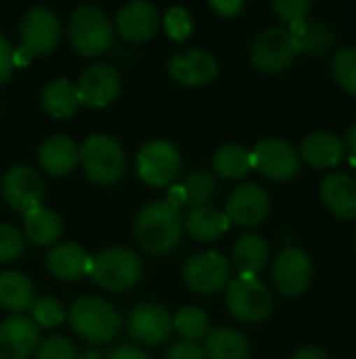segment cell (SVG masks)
<instances>
[{
	"label": "cell",
	"instance_id": "23",
	"mask_svg": "<svg viewBox=\"0 0 356 359\" xmlns=\"http://www.w3.org/2000/svg\"><path fill=\"white\" fill-rule=\"evenodd\" d=\"M46 267L48 271L63 282L80 280L84 273H90V259L78 244H59L46 255Z\"/></svg>",
	"mask_w": 356,
	"mask_h": 359
},
{
	"label": "cell",
	"instance_id": "16",
	"mask_svg": "<svg viewBox=\"0 0 356 359\" xmlns=\"http://www.w3.org/2000/svg\"><path fill=\"white\" fill-rule=\"evenodd\" d=\"M269 210H271L269 191L258 183H245L231 194L225 215L229 217L231 223L239 227H256L269 217Z\"/></svg>",
	"mask_w": 356,
	"mask_h": 359
},
{
	"label": "cell",
	"instance_id": "17",
	"mask_svg": "<svg viewBox=\"0 0 356 359\" xmlns=\"http://www.w3.org/2000/svg\"><path fill=\"white\" fill-rule=\"evenodd\" d=\"M168 72L176 84L193 88V86H204L212 82L218 74V63L208 50L183 48L170 57Z\"/></svg>",
	"mask_w": 356,
	"mask_h": 359
},
{
	"label": "cell",
	"instance_id": "5",
	"mask_svg": "<svg viewBox=\"0 0 356 359\" xmlns=\"http://www.w3.org/2000/svg\"><path fill=\"white\" fill-rule=\"evenodd\" d=\"M80 164L97 185H113L126 172V154L109 135H90L80 147Z\"/></svg>",
	"mask_w": 356,
	"mask_h": 359
},
{
	"label": "cell",
	"instance_id": "45",
	"mask_svg": "<svg viewBox=\"0 0 356 359\" xmlns=\"http://www.w3.org/2000/svg\"><path fill=\"white\" fill-rule=\"evenodd\" d=\"M166 202L172 204L174 208H178L180 204H185V191H183V187H180V185L170 187V194H168V200H166Z\"/></svg>",
	"mask_w": 356,
	"mask_h": 359
},
{
	"label": "cell",
	"instance_id": "8",
	"mask_svg": "<svg viewBox=\"0 0 356 359\" xmlns=\"http://www.w3.org/2000/svg\"><path fill=\"white\" fill-rule=\"evenodd\" d=\"M180 166V151L170 141H149L136 156V172L149 187H166L174 183Z\"/></svg>",
	"mask_w": 356,
	"mask_h": 359
},
{
	"label": "cell",
	"instance_id": "37",
	"mask_svg": "<svg viewBox=\"0 0 356 359\" xmlns=\"http://www.w3.org/2000/svg\"><path fill=\"white\" fill-rule=\"evenodd\" d=\"M25 252V236L13 225H0V263L21 259Z\"/></svg>",
	"mask_w": 356,
	"mask_h": 359
},
{
	"label": "cell",
	"instance_id": "47",
	"mask_svg": "<svg viewBox=\"0 0 356 359\" xmlns=\"http://www.w3.org/2000/svg\"><path fill=\"white\" fill-rule=\"evenodd\" d=\"M78 359H103L101 358V353L99 351H94V349H90V351H86V353H82Z\"/></svg>",
	"mask_w": 356,
	"mask_h": 359
},
{
	"label": "cell",
	"instance_id": "39",
	"mask_svg": "<svg viewBox=\"0 0 356 359\" xmlns=\"http://www.w3.org/2000/svg\"><path fill=\"white\" fill-rule=\"evenodd\" d=\"M36 359H78V353L65 337H50L36 349Z\"/></svg>",
	"mask_w": 356,
	"mask_h": 359
},
{
	"label": "cell",
	"instance_id": "10",
	"mask_svg": "<svg viewBox=\"0 0 356 359\" xmlns=\"http://www.w3.org/2000/svg\"><path fill=\"white\" fill-rule=\"evenodd\" d=\"M183 280L197 294H216L229 286L231 265L216 250L197 252L185 263Z\"/></svg>",
	"mask_w": 356,
	"mask_h": 359
},
{
	"label": "cell",
	"instance_id": "40",
	"mask_svg": "<svg viewBox=\"0 0 356 359\" xmlns=\"http://www.w3.org/2000/svg\"><path fill=\"white\" fill-rule=\"evenodd\" d=\"M164 359H206L201 347L197 343H187V341H180L176 345H172L166 353Z\"/></svg>",
	"mask_w": 356,
	"mask_h": 359
},
{
	"label": "cell",
	"instance_id": "14",
	"mask_svg": "<svg viewBox=\"0 0 356 359\" xmlns=\"http://www.w3.org/2000/svg\"><path fill=\"white\" fill-rule=\"evenodd\" d=\"M313 261L300 248H285L273 263V284L283 297H300L313 284Z\"/></svg>",
	"mask_w": 356,
	"mask_h": 359
},
{
	"label": "cell",
	"instance_id": "4",
	"mask_svg": "<svg viewBox=\"0 0 356 359\" xmlns=\"http://www.w3.org/2000/svg\"><path fill=\"white\" fill-rule=\"evenodd\" d=\"M67 34L73 50L82 57L103 55L113 44V25L105 11L84 4L78 6L67 23Z\"/></svg>",
	"mask_w": 356,
	"mask_h": 359
},
{
	"label": "cell",
	"instance_id": "44",
	"mask_svg": "<svg viewBox=\"0 0 356 359\" xmlns=\"http://www.w3.org/2000/svg\"><path fill=\"white\" fill-rule=\"evenodd\" d=\"M294 359H329V355L321 349V347H313V345H308V347H302Z\"/></svg>",
	"mask_w": 356,
	"mask_h": 359
},
{
	"label": "cell",
	"instance_id": "46",
	"mask_svg": "<svg viewBox=\"0 0 356 359\" xmlns=\"http://www.w3.org/2000/svg\"><path fill=\"white\" fill-rule=\"evenodd\" d=\"M344 149H348V154L356 160V122L348 128V133H346V145H344Z\"/></svg>",
	"mask_w": 356,
	"mask_h": 359
},
{
	"label": "cell",
	"instance_id": "32",
	"mask_svg": "<svg viewBox=\"0 0 356 359\" xmlns=\"http://www.w3.org/2000/svg\"><path fill=\"white\" fill-rule=\"evenodd\" d=\"M185 191V204L193 208L199 206H210V200L216 196V179L208 170H193L183 183Z\"/></svg>",
	"mask_w": 356,
	"mask_h": 359
},
{
	"label": "cell",
	"instance_id": "9",
	"mask_svg": "<svg viewBox=\"0 0 356 359\" xmlns=\"http://www.w3.org/2000/svg\"><path fill=\"white\" fill-rule=\"evenodd\" d=\"M19 38H21V48L31 59L52 53L61 38L59 17L55 15V11H50L46 6L29 8L21 19Z\"/></svg>",
	"mask_w": 356,
	"mask_h": 359
},
{
	"label": "cell",
	"instance_id": "33",
	"mask_svg": "<svg viewBox=\"0 0 356 359\" xmlns=\"http://www.w3.org/2000/svg\"><path fill=\"white\" fill-rule=\"evenodd\" d=\"M174 330H178L180 337H185L187 343H197L204 341L206 334L210 332V320L208 313L199 307H183L178 313L172 318Z\"/></svg>",
	"mask_w": 356,
	"mask_h": 359
},
{
	"label": "cell",
	"instance_id": "2",
	"mask_svg": "<svg viewBox=\"0 0 356 359\" xmlns=\"http://www.w3.org/2000/svg\"><path fill=\"white\" fill-rule=\"evenodd\" d=\"M69 326L71 330L90 345H107L111 343L122 326L120 313L103 299L84 297L78 299L69 307Z\"/></svg>",
	"mask_w": 356,
	"mask_h": 359
},
{
	"label": "cell",
	"instance_id": "20",
	"mask_svg": "<svg viewBox=\"0 0 356 359\" xmlns=\"http://www.w3.org/2000/svg\"><path fill=\"white\" fill-rule=\"evenodd\" d=\"M321 200L336 219L355 221L356 179L346 172H332L321 183Z\"/></svg>",
	"mask_w": 356,
	"mask_h": 359
},
{
	"label": "cell",
	"instance_id": "7",
	"mask_svg": "<svg viewBox=\"0 0 356 359\" xmlns=\"http://www.w3.org/2000/svg\"><path fill=\"white\" fill-rule=\"evenodd\" d=\"M298 55V42L285 27H269L260 32L252 44V65L262 74H279L287 69Z\"/></svg>",
	"mask_w": 356,
	"mask_h": 359
},
{
	"label": "cell",
	"instance_id": "6",
	"mask_svg": "<svg viewBox=\"0 0 356 359\" xmlns=\"http://www.w3.org/2000/svg\"><path fill=\"white\" fill-rule=\"evenodd\" d=\"M227 307L239 322L258 324L271 316L273 294L258 278L239 276L227 286Z\"/></svg>",
	"mask_w": 356,
	"mask_h": 359
},
{
	"label": "cell",
	"instance_id": "26",
	"mask_svg": "<svg viewBox=\"0 0 356 359\" xmlns=\"http://www.w3.org/2000/svg\"><path fill=\"white\" fill-rule=\"evenodd\" d=\"M201 351L210 359H248L250 343L233 328H216L206 334Z\"/></svg>",
	"mask_w": 356,
	"mask_h": 359
},
{
	"label": "cell",
	"instance_id": "38",
	"mask_svg": "<svg viewBox=\"0 0 356 359\" xmlns=\"http://www.w3.org/2000/svg\"><path fill=\"white\" fill-rule=\"evenodd\" d=\"M313 4L306 0H275L273 2V11L275 15L285 21L290 27H296L300 23H306V17L311 13Z\"/></svg>",
	"mask_w": 356,
	"mask_h": 359
},
{
	"label": "cell",
	"instance_id": "43",
	"mask_svg": "<svg viewBox=\"0 0 356 359\" xmlns=\"http://www.w3.org/2000/svg\"><path fill=\"white\" fill-rule=\"evenodd\" d=\"M107 359H151L143 349L134 347V345H118L113 347L109 353H107Z\"/></svg>",
	"mask_w": 356,
	"mask_h": 359
},
{
	"label": "cell",
	"instance_id": "35",
	"mask_svg": "<svg viewBox=\"0 0 356 359\" xmlns=\"http://www.w3.org/2000/svg\"><path fill=\"white\" fill-rule=\"evenodd\" d=\"M65 309L63 305L57 301V299H40L31 305V320L36 326H42V328H55L59 324L65 322Z\"/></svg>",
	"mask_w": 356,
	"mask_h": 359
},
{
	"label": "cell",
	"instance_id": "11",
	"mask_svg": "<svg viewBox=\"0 0 356 359\" xmlns=\"http://www.w3.org/2000/svg\"><path fill=\"white\" fill-rule=\"evenodd\" d=\"M0 194L13 210L25 215L40 206L44 198V181L36 168L19 164L2 175Z\"/></svg>",
	"mask_w": 356,
	"mask_h": 359
},
{
	"label": "cell",
	"instance_id": "12",
	"mask_svg": "<svg viewBox=\"0 0 356 359\" xmlns=\"http://www.w3.org/2000/svg\"><path fill=\"white\" fill-rule=\"evenodd\" d=\"M254 168L271 181H290L300 172L298 151L283 139H264L252 151Z\"/></svg>",
	"mask_w": 356,
	"mask_h": 359
},
{
	"label": "cell",
	"instance_id": "36",
	"mask_svg": "<svg viewBox=\"0 0 356 359\" xmlns=\"http://www.w3.org/2000/svg\"><path fill=\"white\" fill-rule=\"evenodd\" d=\"M164 21V27H166V34L176 40V42H183L191 36L193 32V19H191V13L183 6H172L166 11V15L162 17Z\"/></svg>",
	"mask_w": 356,
	"mask_h": 359
},
{
	"label": "cell",
	"instance_id": "31",
	"mask_svg": "<svg viewBox=\"0 0 356 359\" xmlns=\"http://www.w3.org/2000/svg\"><path fill=\"white\" fill-rule=\"evenodd\" d=\"M298 42V55L308 53V55H323L334 46V27L327 23H300L296 27H290Z\"/></svg>",
	"mask_w": 356,
	"mask_h": 359
},
{
	"label": "cell",
	"instance_id": "1",
	"mask_svg": "<svg viewBox=\"0 0 356 359\" xmlns=\"http://www.w3.org/2000/svg\"><path fill=\"white\" fill-rule=\"evenodd\" d=\"M183 229L180 210L162 200L145 204L134 221V236L141 248L155 257L172 255L183 240Z\"/></svg>",
	"mask_w": 356,
	"mask_h": 359
},
{
	"label": "cell",
	"instance_id": "41",
	"mask_svg": "<svg viewBox=\"0 0 356 359\" xmlns=\"http://www.w3.org/2000/svg\"><path fill=\"white\" fill-rule=\"evenodd\" d=\"M13 46L8 44V40L4 36H0V84L6 82L13 74Z\"/></svg>",
	"mask_w": 356,
	"mask_h": 359
},
{
	"label": "cell",
	"instance_id": "22",
	"mask_svg": "<svg viewBox=\"0 0 356 359\" xmlns=\"http://www.w3.org/2000/svg\"><path fill=\"white\" fill-rule=\"evenodd\" d=\"M344 141L329 130H315L302 139L300 154L315 168H332L344 160Z\"/></svg>",
	"mask_w": 356,
	"mask_h": 359
},
{
	"label": "cell",
	"instance_id": "24",
	"mask_svg": "<svg viewBox=\"0 0 356 359\" xmlns=\"http://www.w3.org/2000/svg\"><path fill=\"white\" fill-rule=\"evenodd\" d=\"M231 261L239 276L256 278L269 263V244L258 233H245L237 238L231 250Z\"/></svg>",
	"mask_w": 356,
	"mask_h": 359
},
{
	"label": "cell",
	"instance_id": "21",
	"mask_svg": "<svg viewBox=\"0 0 356 359\" xmlns=\"http://www.w3.org/2000/svg\"><path fill=\"white\" fill-rule=\"evenodd\" d=\"M38 162L48 175L65 177L73 172L76 166L80 164V147L73 143V139L65 135H55L40 145Z\"/></svg>",
	"mask_w": 356,
	"mask_h": 359
},
{
	"label": "cell",
	"instance_id": "28",
	"mask_svg": "<svg viewBox=\"0 0 356 359\" xmlns=\"http://www.w3.org/2000/svg\"><path fill=\"white\" fill-rule=\"evenodd\" d=\"M34 303H36L34 286L23 273L19 271L0 273V307L13 313H23L31 309Z\"/></svg>",
	"mask_w": 356,
	"mask_h": 359
},
{
	"label": "cell",
	"instance_id": "13",
	"mask_svg": "<svg viewBox=\"0 0 356 359\" xmlns=\"http://www.w3.org/2000/svg\"><path fill=\"white\" fill-rule=\"evenodd\" d=\"M122 90V78L118 69L109 63H94L86 72H82L76 93L80 105L86 107H107L111 105Z\"/></svg>",
	"mask_w": 356,
	"mask_h": 359
},
{
	"label": "cell",
	"instance_id": "42",
	"mask_svg": "<svg viewBox=\"0 0 356 359\" xmlns=\"http://www.w3.org/2000/svg\"><path fill=\"white\" fill-rule=\"evenodd\" d=\"M210 6L220 15V17H227V19H233L241 13L243 8V2L241 0H212Z\"/></svg>",
	"mask_w": 356,
	"mask_h": 359
},
{
	"label": "cell",
	"instance_id": "34",
	"mask_svg": "<svg viewBox=\"0 0 356 359\" xmlns=\"http://www.w3.org/2000/svg\"><path fill=\"white\" fill-rule=\"evenodd\" d=\"M332 74L340 88L356 95V46H344L334 55Z\"/></svg>",
	"mask_w": 356,
	"mask_h": 359
},
{
	"label": "cell",
	"instance_id": "25",
	"mask_svg": "<svg viewBox=\"0 0 356 359\" xmlns=\"http://www.w3.org/2000/svg\"><path fill=\"white\" fill-rule=\"evenodd\" d=\"M183 225L187 227V233L193 240L212 242L229 231L231 221L225 212L216 210L214 206H199L187 215V221H183Z\"/></svg>",
	"mask_w": 356,
	"mask_h": 359
},
{
	"label": "cell",
	"instance_id": "27",
	"mask_svg": "<svg viewBox=\"0 0 356 359\" xmlns=\"http://www.w3.org/2000/svg\"><path fill=\"white\" fill-rule=\"evenodd\" d=\"M23 231L25 238L36 244V246H50L59 240L63 223L57 212H52L46 206L31 208L29 212L23 215Z\"/></svg>",
	"mask_w": 356,
	"mask_h": 359
},
{
	"label": "cell",
	"instance_id": "30",
	"mask_svg": "<svg viewBox=\"0 0 356 359\" xmlns=\"http://www.w3.org/2000/svg\"><path fill=\"white\" fill-rule=\"evenodd\" d=\"M214 170L225 177V179H243L245 175H250L254 170L252 164V151L245 149L243 145L237 143H227L222 147L216 149L214 154Z\"/></svg>",
	"mask_w": 356,
	"mask_h": 359
},
{
	"label": "cell",
	"instance_id": "15",
	"mask_svg": "<svg viewBox=\"0 0 356 359\" xmlns=\"http://www.w3.org/2000/svg\"><path fill=\"white\" fill-rule=\"evenodd\" d=\"M174 330L172 316L157 303H141L128 316V334L143 345H162Z\"/></svg>",
	"mask_w": 356,
	"mask_h": 359
},
{
	"label": "cell",
	"instance_id": "19",
	"mask_svg": "<svg viewBox=\"0 0 356 359\" xmlns=\"http://www.w3.org/2000/svg\"><path fill=\"white\" fill-rule=\"evenodd\" d=\"M40 347V328L25 316L0 324V359H27Z\"/></svg>",
	"mask_w": 356,
	"mask_h": 359
},
{
	"label": "cell",
	"instance_id": "3",
	"mask_svg": "<svg viewBox=\"0 0 356 359\" xmlns=\"http://www.w3.org/2000/svg\"><path fill=\"white\" fill-rule=\"evenodd\" d=\"M143 276L141 257L124 246H113L101 250L90 261L92 282L107 292H126L132 290Z\"/></svg>",
	"mask_w": 356,
	"mask_h": 359
},
{
	"label": "cell",
	"instance_id": "29",
	"mask_svg": "<svg viewBox=\"0 0 356 359\" xmlns=\"http://www.w3.org/2000/svg\"><path fill=\"white\" fill-rule=\"evenodd\" d=\"M80 101H78V93L76 86L67 80V78H57L50 80L44 88H42V107L50 118H69L76 114Z\"/></svg>",
	"mask_w": 356,
	"mask_h": 359
},
{
	"label": "cell",
	"instance_id": "18",
	"mask_svg": "<svg viewBox=\"0 0 356 359\" xmlns=\"http://www.w3.org/2000/svg\"><path fill=\"white\" fill-rule=\"evenodd\" d=\"M115 25L124 40L147 42L157 34L162 25V17L153 4L145 0H130L124 6H120L115 15Z\"/></svg>",
	"mask_w": 356,
	"mask_h": 359
}]
</instances>
